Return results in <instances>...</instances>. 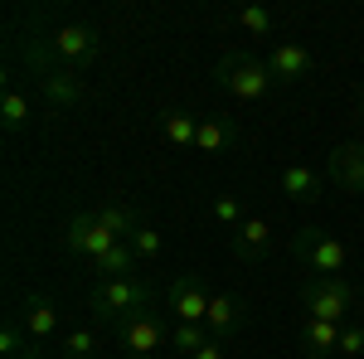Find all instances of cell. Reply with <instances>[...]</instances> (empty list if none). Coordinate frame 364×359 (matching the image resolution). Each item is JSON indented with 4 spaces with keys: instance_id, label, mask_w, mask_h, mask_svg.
<instances>
[{
    "instance_id": "obj_32",
    "label": "cell",
    "mask_w": 364,
    "mask_h": 359,
    "mask_svg": "<svg viewBox=\"0 0 364 359\" xmlns=\"http://www.w3.org/2000/svg\"><path fill=\"white\" fill-rule=\"evenodd\" d=\"M360 122H364V102H360Z\"/></svg>"
},
{
    "instance_id": "obj_28",
    "label": "cell",
    "mask_w": 364,
    "mask_h": 359,
    "mask_svg": "<svg viewBox=\"0 0 364 359\" xmlns=\"http://www.w3.org/2000/svg\"><path fill=\"white\" fill-rule=\"evenodd\" d=\"M340 355H345V359H360L364 355V326H360V321H345V331H340Z\"/></svg>"
},
{
    "instance_id": "obj_6",
    "label": "cell",
    "mask_w": 364,
    "mask_h": 359,
    "mask_svg": "<svg viewBox=\"0 0 364 359\" xmlns=\"http://www.w3.org/2000/svg\"><path fill=\"white\" fill-rule=\"evenodd\" d=\"M117 243H122V238H117V233H107V228L97 223V214H92V209H87V214H73V219L63 223V248L73 252V257H83L87 267H97V262H102Z\"/></svg>"
},
{
    "instance_id": "obj_30",
    "label": "cell",
    "mask_w": 364,
    "mask_h": 359,
    "mask_svg": "<svg viewBox=\"0 0 364 359\" xmlns=\"http://www.w3.org/2000/svg\"><path fill=\"white\" fill-rule=\"evenodd\" d=\"M5 359H34V355H5Z\"/></svg>"
},
{
    "instance_id": "obj_31",
    "label": "cell",
    "mask_w": 364,
    "mask_h": 359,
    "mask_svg": "<svg viewBox=\"0 0 364 359\" xmlns=\"http://www.w3.org/2000/svg\"><path fill=\"white\" fill-rule=\"evenodd\" d=\"M122 359H146V355H122Z\"/></svg>"
},
{
    "instance_id": "obj_17",
    "label": "cell",
    "mask_w": 364,
    "mask_h": 359,
    "mask_svg": "<svg viewBox=\"0 0 364 359\" xmlns=\"http://www.w3.org/2000/svg\"><path fill=\"white\" fill-rule=\"evenodd\" d=\"M92 214H97V223H102L107 233H117L122 243H127V238L136 233L141 223H146V219L136 214V204H127V199H107V204H97Z\"/></svg>"
},
{
    "instance_id": "obj_3",
    "label": "cell",
    "mask_w": 364,
    "mask_h": 359,
    "mask_svg": "<svg viewBox=\"0 0 364 359\" xmlns=\"http://www.w3.org/2000/svg\"><path fill=\"white\" fill-rule=\"evenodd\" d=\"M214 83L224 87L228 97H238V102H262L277 78H272V68H267V58L257 54H224L214 63Z\"/></svg>"
},
{
    "instance_id": "obj_2",
    "label": "cell",
    "mask_w": 364,
    "mask_h": 359,
    "mask_svg": "<svg viewBox=\"0 0 364 359\" xmlns=\"http://www.w3.org/2000/svg\"><path fill=\"white\" fill-rule=\"evenodd\" d=\"M151 301H156V282L146 272H132V277H107V282H97L92 291H87V316L97 321V326H127V321H136V316H151Z\"/></svg>"
},
{
    "instance_id": "obj_24",
    "label": "cell",
    "mask_w": 364,
    "mask_h": 359,
    "mask_svg": "<svg viewBox=\"0 0 364 359\" xmlns=\"http://www.w3.org/2000/svg\"><path fill=\"white\" fill-rule=\"evenodd\" d=\"M204 340H214V335L204 331V326H190V321H180V326H175V335H170V345H175L180 355H195V350H204Z\"/></svg>"
},
{
    "instance_id": "obj_1",
    "label": "cell",
    "mask_w": 364,
    "mask_h": 359,
    "mask_svg": "<svg viewBox=\"0 0 364 359\" xmlns=\"http://www.w3.org/2000/svg\"><path fill=\"white\" fill-rule=\"evenodd\" d=\"M97 58H102V34L92 25H54L49 34H34V39H29V63H34V73H44V68L87 73Z\"/></svg>"
},
{
    "instance_id": "obj_14",
    "label": "cell",
    "mask_w": 364,
    "mask_h": 359,
    "mask_svg": "<svg viewBox=\"0 0 364 359\" xmlns=\"http://www.w3.org/2000/svg\"><path fill=\"white\" fill-rule=\"evenodd\" d=\"M277 185H282V194H287V199H296V204H316V199L326 194V180H321V175H316L311 166H301V161L282 166Z\"/></svg>"
},
{
    "instance_id": "obj_4",
    "label": "cell",
    "mask_w": 364,
    "mask_h": 359,
    "mask_svg": "<svg viewBox=\"0 0 364 359\" xmlns=\"http://www.w3.org/2000/svg\"><path fill=\"white\" fill-rule=\"evenodd\" d=\"M301 311H306L311 321H336V326H345L350 311H355V286L345 277H306Z\"/></svg>"
},
{
    "instance_id": "obj_7",
    "label": "cell",
    "mask_w": 364,
    "mask_h": 359,
    "mask_svg": "<svg viewBox=\"0 0 364 359\" xmlns=\"http://www.w3.org/2000/svg\"><path fill=\"white\" fill-rule=\"evenodd\" d=\"M166 301H170V311H175L180 321H190V326H204L214 291L204 286V277H199V272H185V277H175V282L166 286Z\"/></svg>"
},
{
    "instance_id": "obj_29",
    "label": "cell",
    "mask_w": 364,
    "mask_h": 359,
    "mask_svg": "<svg viewBox=\"0 0 364 359\" xmlns=\"http://www.w3.org/2000/svg\"><path fill=\"white\" fill-rule=\"evenodd\" d=\"M190 359H224V340H204V350H195Z\"/></svg>"
},
{
    "instance_id": "obj_26",
    "label": "cell",
    "mask_w": 364,
    "mask_h": 359,
    "mask_svg": "<svg viewBox=\"0 0 364 359\" xmlns=\"http://www.w3.org/2000/svg\"><path fill=\"white\" fill-rule=\"evenodd\" d=\"M238 25L262 39V34H272V25H277V20H272V10H262V5H243V10H238Z\"/></svg>"
},
{
    "instance_id": "obj_19",
    "label": "cell",
    "mask_w": 364,
    "mask_h": 359,
    "mask_svg": "<svg viewBox=\"0 0 364 359\" xmlns=\"http://www.w3.org/2000/svg\"><path fill=\"white\" fill-rule=\"evenodd\" d=\"M156 122H161V136H166L170 146H195V141H199V117H195V112L166 107Z\"/></svg>"
},
{
    "instance_id": "obj_18",
    "label": "cell",
    "mask_w": 364,
    "mask_h": 359,
    "mask_svg": "<svg viewBox=\"0 0 364 359\" xmlns=\"http://www.w3.org/2000/svg\"><path fill=\"white\" fill-rule=\"evenodd\" d=\"M238 141V122L233 117H199V141L195 151H204V156H219V151H228Z\"/></svg>"
},
{
    "instance_id": "obj_10",
    "label": "cell",
    "mask_w": 364,
    "mask_h": 359,
    "mask_svg": "<svg viewBox=\"0 0 364 359\" xmlns=\"http://www.w3.org/2000/svg\"><path fill=\"white\" fill-rule=\"evenodd\" d=\"M267 68H272L277 87H296L301 78H311L316 58H311V49L291 44V39H282V44H272V49H267Z\"/></svg>"
},
{
    "instance_id": "obj_27",
    "label": "cell",
    "mask_w": 364,
    "mask_h": 359,
    "mask_svg": "<svg viewBox=\"0 0 364 359\" xmlns=\"http://www.w3.org/2000/svg\"><path fill=\"white\" fill-rule=\"evenodd\" d=\"M214 219H219L228 233H233L238 223L248 219V214H243V199H238V194H219V199H214Z\"/></svg>"
},
{
    "instance_id": "obj_15",
    "label": "cell",
    "mask_w": 364,
    "mask_h": 359,
    "mask_svg": "<svg viewBox=\"0 0 364 359\" xmlns=\"http://www.w3.org/2000/svg\"><path fill=\"white\" fill-rule=\"evenodd\" d=\"M25 331L34 345H44V340H54L58 335V306L54 296H44V291H29L25 296Z\"/></svg>"
},
{
    "instance_id": "obj_20",
    "label": "cell",
    "mask_w": 364,
    "mask_h": 359,
    "mask_svg": "<svg viewBox=\"0 0 364 359\" xmlns=\"http://www.w3.org/2000/svg\"><path fill=\"white\" fill-rule=\"evenodd\" d=\"M0 127H5L10 136L29 127V97L20 87H5V92H0Z\"/></svg>"
},
{
    "instance_id": "obj_12",
    "label": "cell",
    "mask_w": 364,
    "mask_h": 359,
    "mask_svg": "<svg viewBox=\"0 0 364 359\" xmlns=\"http://www.w3.org/2000/svg\"><path fill=\"white\" fill-rule=\"evenodd\" d=\"M228 243H233V257H238V262H262V257L272 252V223L248 214V219L228 233Z\"/></svg>"
},
{
    "instance_id": "obj_16",
    "label": "cell",
    "mask_w": 364,
    "mask_h": 359,
    "mask_svg": "<svg viewBox=\"0 0 364 359\" xmlns=\"http://www.w3.org/2000/svg\"><path fill=\"white\" fill-rule=\"evenodd\" d=\"M340 331L345 326H336V321H301V355L306 359H331L340 355Z\"/></svg>"
},
{
    "instance_id": "obj_21",
    "label": "cell",
    "mask_w": 364,
    "mask_h": 359,
    "mask_svg": "<svg viewBox=\"0 0 364 359\" xmlns=\"http://www.w3.org/2000/svg\"><path fill=\"white\" fill-rule=\"evenodd\" d=\"M136 262H141V257L132 252V243H117L92 272H97V282H107V277H132V272H136Z\"/></svg>"
},
{
    "instance_id": "obj_23",
    "label": "cell",
    "mask_w": 364,
    "mask_h": 359,
    "mask_svg": "<svg viewBox=\"0 0 364 359\" xmlns=\"http://www.w3.org/2000/svg\"><path fill=\"white\" fill-rule=\"evenodd\" d=\"M5 355H34V350H29L25 321H5V331H0V359Z\"/></svg>"
},
{
    "instance_id": "obj_25",
    "label": "cell",
    "mask_w": 364,
    "mask_h": 359,
    "mask_svg": "<svg viewBox=\"0 0 364 359\" xmlns=\"http://www.w3.org/2000/svg\"><path fill=\"white\" fill-rule=\"evenodd\" d=\"M127 243H132V252H136V257H146V262H156V257H161V248H166V243H161V233H156L151 223H141Z\"/></svg>"
},
{
    "instance_id": "obj_13",
    "label": "cell",
    "mask_w": 364,
    "mask_h": 359,
    "mask_svg": "<svg viewBox=\"0 0 364 359\" xmlns=\"http://www.w3.org/2000/svg\"><path fill=\"white\" fill-rule=\"evenodd\" d=\"M112 335H117V345H122L127 355H146V359H156V350L166 345V331H161L156 316H136V321L117 326Z\"/></svg>"
},
{
    "instance_id": "obj_9",
    "label": "cell",
    "mask_w": 364,
    "mask_h": 359,
    "mask_svg": "<svg viewBox=\"0 0 364 359\" xmlns=\"http://www.w3.org/2000/svg\"><path fill=\"white\" fill-rule=\"evenodd\" d=\"M39 97H44V107L68 112L87 97V78L73 73V68H44V73H39Z\"/></svg>"
},
{
    "instance_id": "obj_22",
    "label": "cell",
    "mask_w": 364,
    "mask_h": 359,
    "mask_svg": "<svg viewBox=\"0 0 364 359\" xmlns=\"http://www.w3.org/2000/svg\"><path fill=\"white\" fill-rule=\"evenodd\" d=\"M97 350H102V335L92 331V326L68 331V340H63V359H97Z\"/></svg>"
},
{
    "instance_id": "obj_5",
    "label": "cell",
    "mask_w": 364,
    "mask_h": 359,
    "mask_svg": "<svg viewBox=\"0 0 364 359\" xmlns=\"http://www.w3.org/2000/svg\"><path fill=\"white\" fill-rule=\"evenodd\" d=\"M291 252L301 257V267L311 277H340L345 272V243H340L336 233H326V228H301L291 238Z\"/></svg>"
},
{
    "instance_id": "obj_8",
    "label": "cell",
    "mask_w": 364,
    "mask_h": 359,
    "mask_svg": "<svg viewBox=\"0 0 364 359\" xmlns=\"http://www.w3.org/2000/svg\"><path fill=\"white\" fill-rule=\"evenodd\" d=\"M326 175H331L336 190L364 199V141H340L336 151L326 156Z\"/></svg>"
},
{
    "instance_id": "obj_11",
    "label": "cell",
    "mask_w": 364,
    "mask_h": 359,
    "mask_svg": "<svg viewBox=\"0 0 364 359\" xmlns=\"http://www.w3.org/2000/svg\"><path fill=\"white\" fill-rule=\"evenodd\" d=\"M243 326H248V306H243V296H233V291H214L209 316H204V331L214 335V340H233Z\"/></svg>"
}]
</instances>
